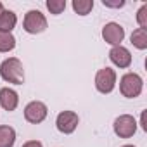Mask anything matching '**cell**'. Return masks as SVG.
Masks as SVG:
<instances>
[{"label":"cell","mask_w":147,"mask_h":147,"mask_svg":"<svg viewBox=\"0 0 147 147\" xmlns=\"http://www.w3.org/2000/svg\"><path fill=\"white\" fill-rule=\"evenodd\" d=\"M0 76L4 82L12 85H23L24 83V69L23 62L18 57H9L0 64Z\"/></svg>","instance_id":"cell-1"},{"label":"cell","mask_w":147,"mask_h":147,"mask_svg":"<svg viewBox=\"0 0 147 147\" xmlns=\"http://www.w3.org/2000/svg\"><path fill=\"white\" fill-rule=\"evenodd\" d=\"M144 88V80L137 73H125L119 80V92L126 99H135L142 94Z\"/></svg>","instance_id":"cell-2"},{"label":"cell","mask_w":147,"mask_h":147,"mask_svg":"<svg viewBox=\"0 0 147 147\" xmlns=\"http://www.w3.org/2000/svg\"><path fill=\"white\" fill-rule=\"evenodd\" d=\"M23 30L30 35H38L47 30V18L40 11H28L23 21Z\"/></svg>","instance_id":"cell-3"},{"label":"cell","mask_w":147,"mask_h":147,"mask_svg":"<svg viewBox=\"0 0 147 147\" xmlns=\"http://www.w3.org/2000/svg\"><path fill=\"white\" fill-rule=\"evenodd\" d=\"M113 130H114V133H116L119 138H130V137H133L135 131H137V121H135V118L130 116V114H121V116H118V118L114 119Z\"/></svg>","instance_id":"cell-4"},{"label":"cell","mask_w":147,"mask_h":147,"mask_svg":"<svg viewBox=\"0 0 147 147\" xmlns=\"http://www.w3.org/2000/svg\"><path fill=\"white\" fill-rule=\"evenodd\" d=\"M116 87V71L111 67H102L95 75V88L100 94H111Z\"/></svg>","instance_id":"cell-5"},{"label":"cell","mask_w":147,"mask_h":147,"mask_svg":"<svg viewBox=\"0 0 147 147\" xmlns=\"http://www.w3.org/2000/svg\"><path fill=\"white\" fill-rule=\"evenodd\" d=\"M78 123H80V118L75 111H61L55 118V126L64 135H71L78 128Z\"/></svg>","instance_id":"cell-6"},{"label":"cell","mask_w":147,"mask_h":147,"mask_svg":"<svg viewBox=\"0 0 147 147\" xmlns=\"http://www.w3.org/2000/svg\"><path fill=\"white\" fill-rule=\"evenodd\" d=\"M102 38H104L106 43H109L113 47H118L125 40V28L121 24L111 21V23L104 24V28H102Z\"/></svg>","instance_id":"cell-7"},{"label":"cell","mask_w":147,"mask_h":147,"mask_svg":"<svg viewBox=\"0 0 147 147\" xmlns=\"http://www.w3.org/2000/svg\"><path fill=\"white\" fill-rule=\"evenodd\" d=\"M47 114H49V109L42 100H31L24 107V118L28 123H33V125L42 123L47 118Z\"/></svg>","instance_id":"cell-8"},{"label":"cell","mask_w":147,"mask_h":147,"mask_svg":"<svg viewBox=\"0 0 147 147\" xmlns=\"http://www.w3.org/2000/svg\"><path fill=\"white\" fill-rule=\"evenodd\" d=\"M109 59H111V62H113L114 66H118V67H121V69L130 67V64H131V54H130V50H128L126 47H123V45L113 47V49L109 50Z\"/></svg>","instance_id":"cell-9"},{"label":"cell","mask_w":147,"mask_h":147,"mask_svg":"<svg viewBox=\"0 0 147 147\" xmlns=\"http://www.w3.org/2000/svg\"><path fill=\"white\" fill-rule=\"evenodd\" d=\"M19 104V95L14 88H9V87H4L0 88V106H2L5 111H16Z\"/></svg>","instance_id":"cell-10"},{"label":"cell","mask_w":147,"mask_h":147,"mask_svg":"<svg viewBox=\"0 0 147 147\" xmlns=\"http://www.w3.org/2000/svg\"><path fill=\"white\" fill-rule=\"evenodd\" d=\"M16 130L9 125H0V147H14Z\"/></svg>","instance_id":"cell-11"},{"label":"cell","mask_w":147,"mask_h":147,"mask_svg":"<svg viewBox=\"0 0 147 147\" xmlns=\"http://www.w3.org/2000/svg\"><path fill=\"white\" fill-rule=\"evenodd\" d=\"M18 24V16L12 11H4L2 16H0V31L5 33H12V30Z\"/></svg>","instance_id":"cell-12"},{"label":"cell","mask_w":147,"mask_h":147,"mask_svg":"<svg viewBox=\"0 0 147 147\" xmlns=\"http://www.w3.org/2000/svg\"><path fill=\"white\" fill-rule=\"evenodd\" d=\"M130 40H131V45H133L135 49H138V50H145V49H147V30H144V28H137V30H133Z\"/></svg>","instance_id":"cell-13"},{"label":"cell","mask_w":147,"mask_h":147,"mask_svg":"<svg viewBox=\"0 0 147 147\" xmlns=\"http://www.w3.org/2000/svg\"><path fill=\"white\" fill-rule=\"evenodd\" d=\"M94 9V0H73V11L78 16H87Z\"/></svg>","instance_id":"cell-14"},{"label":"cell","mask_w":147,"mask_h":147,"mask_svg":"<svg viewBox=\"0 0 147 147\" xmlns=\"http://www.w3.org/2000/svg\"><path fill=\"white\" fill-rule=\"evenodd\" d=\"M16 47V38L12 33L0 31V52H11Z\"/></svg>","instance_id":"cell-15"},{"label":"cell","mask_w":147,"mask_h":147,"mask_svg":"<svg viewBox=\"0 0 147 147\" xmlns=\"http://www.w3.org/2000/svg\"><path fill=\"white\" fill-rule=\"evenodd\" d=\"M45 5H47V9L50 11V14L59 16V14H62L64 9H66V0H47Z\"/></svg>","instance_id":"cell-16"},{"label":"cell","mask_w":147,"mask_h":147,"mask_svg":"<svg viewBox=\"0 0 147 147\" xmlns=\"http://www.w3.org/2000/svg\"><path fill=\"white\" fill-rule=\"evenodd\" d=\"M137 23H138L140 28L147 30V4H144L138 9V12H137Z\"/></svg>","instance_id":"cell-17"},{"label":"cell","mask_w":147,"mask_h":147,"mask_svg":"<svg viewBox=\"0 0 147 147\" xmlns=\"http://www.w3.org/2000/svg\"><path fill=\"white\" fill-rule=\"evenodd\" d=\"M102 4L106 7H111V9H119L125 5V0H102Z\"/></svg>","instance_id":"cell-18"},{"label":"cell","mask_w":147,"mask_h":147,"mask_svg":"<svg viewBox=\"0 0 147 147\" xmlns=\"http://www.w3.org/2000/svg\"><path fill=\"white\" fill-rule=\"evenodd\" d=\"M23 147H43V144L40 140H28L23 144Z\"/></svg>","instance_id":"cell-19"},{"label":"cell","mask_w":147,"mask_h":147,"mask_svg":"<svg viewBox=\"0 0 147 147\" xmlns=\"http://www.w3.org/2000/svg\"><path fill=\"white\" fill-rule=\"evenodd\" d=\"M140 125H142V128L147 131V125H145V111L142 113V118H140Z\"/></svg>","instance_id":"cell-20"},{"label":"cell","mask_w":147,"mask_h":147,"mask_svg":"<svg viewBox=\"0 0 147 147\" xmlns=\"http://www.w3.org/2000/svg\"><path fill=\"white\" fill-rule=\"evenodd\" d=\"M4 11H5V9H4V4L0 2V16H2V12H4Z\"/></svg>","instance_id":"cell-21"},{"label":"cell","mask_w":147,"mask_h":147,"mask_svg":"<svg viewBox=\"0 0 147 147\" xmlns=\"http://www.w3.org/2000/svg\"><path fill=\"white\" fill-rule=\"evenodd\" d=\"M121 147H135V145H130V144H126V145H121Z\"/></svg>","instance_id":"cell-22"}]
</instances>
